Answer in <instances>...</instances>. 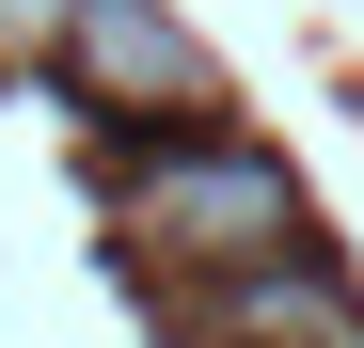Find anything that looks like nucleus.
Returning a JSON list of instances; mask_svg holds the SVG:
<instances>
[{
    "mask_svg": "<svg viewBox=\"0 0 364 348\" xmlns=\"http://www.w3.org/2000/svg\"><path fill=\"white\" fill-rule=\"evenodd\" d=\"M64 16L80 0H0V64H64Z\"/></svg>",
    "mask_w": 364,
    "mask_h": 348,
    "instance_id": "obj_4",
    "label": "nucleus"
},
{
    "mask_svg": "<svg viewBox=\"0 0 364 348\" xmlns=\"http://www.w3.org/2000/svg\"><path fill=\"white\" fill-rule=\"evenodd\" d=\"M317 348H364V317H348V332H317Z\"/></svg>",
    "mask_w": 364,
    "mask_h": 348,
    "instance_id": "obj_5",
    "label": "nucleus"
},
{
    "mask_svg": "<svg viewBox=\"0 0 364 348\" xmlns=\"http://www.w3.org/2000/svg\"><path fill=\"white\" fill-rule=\"evenodd\" d=\"M191 332L206 348H317V332H348V285L317 254H254V269H206L191 285Z\"/></svg>",
    "mask_w": 364,
    "mask_h": 348,
    "instance_id": "obj_3",
    "label": "nucleus"
},
{
    "mask_svg": "<svg viewBox=\"0 0 364 348\" xmlns=\"http://www.w3.org/2000/svg\"><path fill=\"white\" fill-rule=\"evenodd\" d=\"M64 64H80L95 111H174V127L222 95V64L191 48V16H174V0H80V16H64Z\"/></svg>",
    "mask_w": 364,
    "mask_h": 348,
    "instance_id": "obj_2",
    "label": "nucleus"
},
{
    "mask_svg": "<svg viewBox=\"0 0 364 348\" xmlns=\"http://www.w3.org/2000/svg\"><path fill=\"white\" fill-rule=\"evenodd\" d=\"M127 238L159 254V269H254V254H301V174L269 158V143H174V158H143L127 174Z\"/></svg>",
    "mask_w": 364,
    "mask_h": 348,
    "instance_id": "obj_1",
    "label": "nucleus"
}]
</instances>
